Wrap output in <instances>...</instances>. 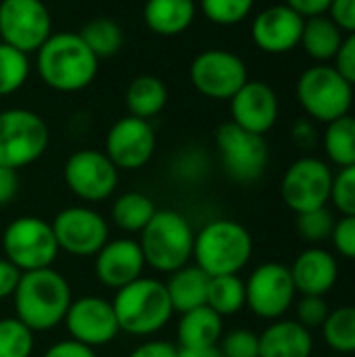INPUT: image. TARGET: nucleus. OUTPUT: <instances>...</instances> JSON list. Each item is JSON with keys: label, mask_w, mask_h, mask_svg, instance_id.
I'll use <instances>...</instances> for the list:
<instances>
[{"label": "nucleus", "mask_w": 355, "mask_h": 357, "mask_svg": "<svg viewBox=\"0 0 355 357\" xmlns=\"http://www.w3.org/2000/svg\"><path fill=\"white\" fill-rule=\"evenodd\" d=\"M33 351V331L19 318L0 320V357H29Z\"/></svg>", "instance_id": "35"}, {"label": "nucleus", "mask_w": 355, "mask_h": 357, "mask_svg": "<svg viewBox=\"0 0 355 357\" xmlns=\"http://www.w3.org/2000/svg\"><path fill=\"white\" fill-rule=\"evenodd\" d=\"M324 343L337 354H355V305L331 310L324 326L320 328Z\"/></svg>", "instance_id": "32"}, {"label": "nucleus", "mask_w": 355, "mask_h": 357, "mask_svg": "<svg viewBox=\"0 0 355 357\" xmlns=\"http://www.w3.org/2000/svg\"><path fill=\"white\" fill-rule=\"evenodd\" d=\"M218 347L224 357H259V335L247 328H236L222 335Z\"/></svg>", "instance_id": "38"}, {"label": "nucleus", "mask_w": 355, "mask_h": 357, "mask_svg": "<svg viewBox=\"0 0 355 357\" xmlns=\"http://www.w3.org/2000/svg\"><path fill=\"white\" fill-rule=\"evenodd\" d=\"M255 0H201L203 15L216 25H236L253 10Z\"/></svg>", "instance_id": "36"}, {"label": "nucleus", "mask_w": 355, "mask_h": 357, "mask_svg": "<svg viewBox=\"0 0 355 357\" xmlns=\"http://www.w3.org/2000/svg\"><path fill=\"white\" fill-rule=\"evenodd\" d=\"M207 307H211L222 318L239 314L243 307H247V293H245V280L239 274L228 276H213L209 278L207 289Z\"/></svg>", "instance_id": "30"}, {"label": "nucleus", "mask_w": 355, "mask_h": 357, "mask_svg": "<svg viewBox=\"0 0 355 357\" xmlns=\"http://www.w3.org/2000/svg\"><path fill=\"white\" fill-rule=\"evenodd\" d=\"M291 278L297 295L326 297L339 280L337 255L324 247L303 249L291 264Z\"/></svg>", "instance_id": "21"}, {"label": "nucleus", "mask_w": 355, "mask_h": 357, "mask_svg": "<svg viewBox=\"0 0 355 357\" xmlns=\"http://www.w3.org/2000/svg\"><path fill=\"white\" fill-rule=\"evenodd\" d=\"M144 255L140 245L130 238L107 241V245L94 255L96 280L107 289H123L126 284L138 280L144 270Z\"/></svg>", "instance_id": "20"}, {"label": "nucleus", "mask_w": 355, "mask_h": 357, "mask_svg": "<svg viewBox=\"0 0 355 357\" xmlns=\"http://www.w3.org/2000/svg\"><path fill=\"white\" fill-rule=\"evenodd\" d=\"M63 322L73 341L92 349L109 345L119 333L113 303L103 297H82L71 301Z\"/></svg>", "instance_id": "17"}, {"label": "nucleus", "mask_w": 355, "mask_h": 357, "mask_svg": "<svg viewBox=\"0 0 355 357\" xmlns=\"http://www.w3.org/2000/svg\"><path fill=\"white\" fill-rule=\"evenodd\" d=\"M190 82L207 98L230 100L249 82V71L239 54L224 48H209L195 56Z\"/></svg>", "instance_id": "13"}, {"label": "nucleus", "mask_w": 355, "mask_h": 357, "mask_svg": "<svg viewBox=\"0 0 355 357\" xmlns=\"http://www.w3.org/2000/svg\"><path fill=\"white\" fill-rule=\"evenodd\" d=\"M335 213L328 207H320L314 211L297 213V234L303 243L310 247H322L326 241H331L333 230H335Z\"/></svg>", "instance_id": "34"}, {"label": "nucleus", "mask_w": 355, "mask_h": 357, "mask_svg": "<svg viewBox=\"0 0 355 357\" xmlns=\"http://www.w3.org/2000/svg\"><path fill=\"white\" fill-rule=\"evenodd\" d=\"M335 69L355 88V33H345L335 56Z\"/></svg>", "instance_id": "41"}, {"label": "nucleus", "mask_w": 355, "mask_h": 357, "mask_svg": "<svg viewBox=\"0 0 355 357\" xmlns=\"http://www.w3.org/2000/svg\"><path fill=\"white\" fill-rule=\"evenodd\" d=\"M253 255L251 232L234 220H213L195 234L192 259L207 276L239 274Z\"/></svg>", "instance_id": "3"}, {"label": "nucleus", "mask_w": 355, "mask_h": 357, "mask_svg": "<svg viewBox=\"0 0 355 357\" xmlns=\"http://www.w3.org/2000/svg\"><path fill=\"white\" fill-rule=\"evenodd\" d=\"M291 136H293L295 144L301 146V149H312L318 142V132H316L310 117H303V119L295 121V126L291 130Z\"/></svg>", "instance_id": "46"}, {"label": "nucleus", "mask_w": 355, "mask_h": 357, "mask_svg": "<svg viewBox=\"0 0 355 357\" xmlns=\"http://www.w3.org/2000/svg\"><path fill=\"white\" fill-rule=\"evenodd\" d=\"M343 38L345 33L337 27V23L328 15H316L305 19L299 46L316 63H328L335 61Z\"/></svg>", "instance_id": "26"}, {"label": "nucleus", "mask_w": 355, "mask_h": 357, "mask_svg": "<svg viewBox=\"0 0 355 357\" xmlns=\"http://www.w3.org/2000/svg\"><path fill=\"white\" fill-rule=\"evenodd\" d=\"M180 356V349L167 341H149V343H142L138 345L130 357H178Z\"/></svg>", "instance_id": "45"}, {"label": "nucleus", "mask_w": 355, "mask_h": 357, "mask_svg": "<svg viewBox=\"0 0 355 357\" xmlns=\"http://www.w3.org/2000/svg\"><path fill=\"white\" fill-rule=\"evenodd\" d=\"M230 113L236 126L247 132L266 136L278 121L280 105L278 96L262 79H249L232 98H230Z\"/></svg>", "instance_id": "19"}, {"label": "nucleus", "mask_w": 355, "mask_h": 357, "mask_svg": "<svg viewBox=\"0 0 355 357\" xmlns=\"http://www.w3.org/2000/svg\"><path fill=\"white\" fill-rule=\"evenodd\" d=\"M305 19L287 4H274L255 15L251 38L255 46L268 54H287L301 42Z\"/></svg>", "instance_id": "18"}, {"label": "nucleus", "mask_w": 355, "mask_h": 357, "mask_svg": "<svg viewBox=\"0 0 355 357\" xmlns=\"http://www.w3.org/2000/svg\"><path fill=\"white\" fill-rule=\"evenodd\" d=\"M180 349V347H178ZM178 357H224L220 347H199V349H180Z\"/></svg>", "instance_id": "49"}, {"label": "nucleus", "mask_w": 355, "mask_h": 357, "mask_svg": "<svg viewBox=\"0 0 355 357\" xmlns=\"http://www.w3.org/2000/svg\"><path fill=\"white\" fill-rule=\"evenodd\" d=\"M247 307L262 320H280L295 305V284L285 264L268 261L257 266L245 280Z\"/></svg>", "instance_id": "11"}, {"label": "nucleus", "mask_w": 355, "mask_h": 357, "mask_svg": "<svg viewBox=\"0 0 355 357\" xmlns=\"http://www.w3.org/2000/svg\"><path fill=\"white\" fill-rule=\"evenodd\" d=\"M119 331L134 337H151L159 333L172 318L174 307L165 282L157 278H138L117 291L111 301Z\"/></svg>", "instance_id": "4"}, {"label": "nucleus", "mask_w": 355, "mask_h": 357, "mask_svg": "<svg viewBox=\"0 0 355 357\" xmlns=\"http://www.w3.org/2000/svg\"><path fill=\"white\" fill-rule=\"evenodd\" d=\"M333 178L335 174L324 159L301 157L287 167L280 182V197L293 213L328 207Z\"/></svg>", "instance_id": "10"}, {"label": "nucleus", "mask_w": 355, "mask_h": 357, "mask_svg": "<svg viewBox=\"0 0 355 357\" xmlns=\"http://www.w3.org/2000/svg\"><path fill=\"white\" fill-rule=\"evenodd\" d=\"M178 322V343L180 349H199V347H216L224 335V318L216 314L211 307L201 305L186 314H180Z\"/></svg>", "instance_id": "24"}, {"label": "nucleus", "mask_w": 355, "mask_h": 357, "mask_svg": "<svg viewBox=\"0 0 355 357\" xmlns=\"http://www.w3.org/2000/svg\"><path fill=\"white\" fill-rule=\"evenodd\" d=\"M77 33L88 44V48L96 54L98 61L117 54L123 46V29L119 27L117 21L109 17L90 19Z\"/></svg>", "instance_id": "31"}, {"label": "nucleus", "mask_w": 355, "mask_h": 357, "mask_svg": "<svg viewBox=\"0 0 355 357\" xmlns=\"http://www.w3.org/2000/svg\"><path fill=\"white\" fill-rule=\"evenodd\" d=\"M59 251L73 257H94L109 241V224L90 207H67L52 220Z\"/></svg>", "instance_id": "15"}, {"label": "nucleus", "mask_w": 355, "mask_h": 357, "mask_svg": "<svg viewBox=\"0 0 355 357\" xmlns=\"http://www.w3.org/2000/svg\"><path fill=\"white\" fill-rule=\"evenodd\" d=\"M157 138L151 121L128 115L117 119L105 140V155L117 169H140L155 155Z\"/></svg>", "instance_id": "16"}, {"label": "nucleus", "mask_w": 355, "mask_h": 357, "mask_svg": "<svg viewBox=\"0 0 355 357\" xmlns=\"http://www.w3.org/2000/svg\"><path fill=\"white\" fill-rule=\"evenodd\" d=\"M216 144L222 165L234 182L253 184L266 174L270 149L264 136L247 132L234 121H226L216 132Z\"/></svg>", "instance_id": "9"}, {"label": "nucleus", "mask_w": 355, "mask_h": 357, "mask_svg": "<svg viewBox=\"0 0 355 357\" xmlns=\"http://www.w3.org/2000/svg\"><path fill=\"white\" fill-rule=\"evenodd\" d=\"M19 190V176L17 169L0 165V207L8 205Z\"/></svg>", "instance_id": "47"}, {"label": "nucleus", "mask_w": 355, "mask_h": 357, "mask_svg": "<svg viewBox=\"0 0 355 357\" xmlns=\"http://www.w3.org/2000/svg\"><path fill=\"white\" fill-rule=\"evenodd\" d=\"M197 15L195 0H146L144 2V23L157 36H180L184 33Z\"/></svg>", "instance_id": "23"}, {"label": "nucleus", "mask_w": 355, "mask_h": 357, "mask_svg": "<svg viewBox=\"0 0 355 357\" xmlns=\"http://www.w3.org/2000/svg\"><path fill=\"white\" fill-rule=\"evenodd\" d=\"M326 15L343 33H355V0H333Z\"/></svg>", "instance_id": "42"}, {"label": "nucleus", "mask_w": 355, "mask_h": 357, "mask_svg": "<svg viewBox=\"0 0 355 357\" xmlns=\"http://www.w3.org/2000/svg\"><path fill=\"white\" fill-rule=\"evenodd\" d=\"M314 337L297 320H274L259 335V357H312Z\"/></svg>", "instance_id": "22"}, {"label": "nucleus", "mask_w": 355, "mask_h": 357, "mask_svg": "<svg viewBox=\"0 0 355 357\" xmlns=\"http://www.w3.org/2000/svg\"><path fill=\"white\" fill-rule=\"evenodd\" d=\"M322 149L331 163L347 167L355 163V115L347 113L331 123L322 134Z\"/></svg>", "instance_id": "28"}, {"label": "nucleus", "mask_w": 355, "mask_h": 357, "mask_svg": "<svg viewBox=\"0 0 355 357\" xmlns=\"http://www.w3.org/2000/svg\"><path fill=\"white\" fill-rule=\"evenodd\" d=\"M2 249L4 257L21 272L52 268L59 255L52 226L33 215L17 218L4 228Z\"/></svg>", "instance_id": "8"}, {"label": "nucleus", "mask_w": 355, "mask_h": 357, "mask_svg": "<svg viewBox=\"0 0 355 357\" xmlns=\"http://www.w3.org/2000/svg\"><path fill=\"white\" fill-rule=\"evenodd\" d=\"M209 278L199 266H184L176 272L169 274L165 289L169 295V303L174 312L186 314L195 307H201L207 303V289H209Z\"/></svg>", "instance_id": "25"}, {"label": "nucleus", "mask_w": 355, "mask_h": 357, "mask_svg": "<svg viewBox=\"0 0 355 357\" xmlns=\"http://www.w3.org/2000/svg\"><path fill=\"white\" fill-rule=\"evenodd\" d=\"M331 314V305L326 297H314V295H301V299L295 303V316L297 322L308 331H320Z\"/></svg>", "instance_id": "39"}, {"label": "nucleus", "mask_w": 355, "mask_h": 357, "mask_svg": "<svg viewBox=\"0 0 355 357\" xmlns=\"http://www.w3.org/2000/svg\"><path fill=\"white\" fill-rule=\"evenodd\" d=\"M13 299L15 318L33 333H46L59 326L73 301L69 282L52 268L23 272Z\"/></svg>", "instance_id": "1"}, {"label": "nucleus", "mask_w": 355, "mask_h": 357, "mask_svg": "<svg viewBox=\"0 0 355 357\" xmlns=\"http://www.w3.org/2000/svg\"><path fill=\"white\" fill-rule=\"evenodd\" d=\"M21 270L13 266L6 257H0V299L13 297L21 278Z\"/></svg>", "instance_id": "43"}, {"label": "nucleus", "mask_w": 355, "mask_h": 357, "mask_svg": "<svg viewBox=\"0 0 355 357\" xmlns=\"http://www.w3.org/2000/svg\"><path fill=\"white\" fill-rule=\"evenodd\" d=\"M295 92L305 115L320 123L347 115L354 105V86L328 63L308 67L299 75Z\"/></svg>", "instance_id": "6"}, {"label": "nucleus", "mask_w": 355, "mask_h": 357, "mask_svg": "<svg viewBox=\"0 0 355 357\" xmlns=\"http://www.w3.org/2000/svg\"><path fill=\"white\" fill-rule=\"evenodd\" d=\"M38 73L59 92L88 88L98 73V59L77 31H56L38 48Z\"/></svg>", "instance_id": "2"}, {"label": "nucleus", "mask_w": 355, "mask_h": 357, "mask_svg": "<svg viewBox=\"0 0 355 357\" xmlns=\"http://www.w3.org/2000/svg\"><path fill=\"white\" fill-rule=\"evenodd\" d=\"M126 105L130 115L149 121L165 109L167 86L157 75H138L126 90Z\"/></svg>", "instance_id": "27"}, {"label": "nucleus", "mask_w": 355, "mask_h": 357, "mask_svg": "<svg viewBox=\"0 0 355 357\" xmlns=\"http://www.w3.org/2000/svg\"><path fill=\"white\" fill-rule=\"evenodd\" d=\"M331 241H333L335 251L343 259L355 261V215H341L335 222Z\"/></svg>", "instance_id": "40"}, {"label": "nucleus", "mask_w": 355, "mask_h": 357, "mask_svg": "<svg viewBox=\"0 0 355 357\" xmlns=\"http://www.w3.org/2000/svg\"><path fill=\"white\" fill-rule=\"evenodd\" d=\"M29 77V59L25 52L0 42V96L17 92Z\"/></svg>", "instance_id": "33"}, {"label": "nucleus", "mask_w": 355, "mask_h": 357, "mask_svg": "<svg viewBox=\"0 0 355 357\" xmlns=\"http://www.w3.org/2000/svg\"><path fill=\"white\" fill-rule=\"evenodd\" d=\"M157 207L151 197L142 192H123L115 199L111 207V220L117 228L126 232H142V228L151 222Z\"/></svg>", "instance_id": "29"}, {"label": "nucleus", "mask_w": 355, "mask_h": 357, "mask_svg": "<svg viewBox=\"0 0 355 357\" xmlns=\"http://www.w3.org/2000/svg\"><path fill=\"white\" fill-rule=\"evenodd\" d=\"M138 245L146 266L157 272L172 274L190 261L195 232L182 213L163 209L155 211L151 222L142 228Z\"/></svg>", "instance_id": "5"}, {"label": "nucleus", "mask_w": 355, "mask_h": 357, "mask_svg": "<svg viewBox=\"0 0 355 357\" xmlns=\"http://www.w3.org/2000/svg\"><path fill=\"white\" fill-rule=\"evenodd\" d=\"M63 178L77 199L86 203H100L117 190L119 169L103 151L82 149L67 159Z\"/></svg>", "instance_id": "14"}, {"label": "nucleus", "mask_w": 355, "mask_h": 357, "mask_svg": "<svg viewBox=\"0 0 355 357\" xmlns=\"http://www.w3.org/2000/svg\"><path fill=\"white\" fill-rule=\"evenodd\" d=\"M331 2L333 0H285V4L291 6L293 10H297L303 19L316 17V15H326Z\"/></svg>", "instance_id": "48"}, {"label": "nucleus", "mask_w": 355, "mask_h": 357, "mask_svg": "<svg viewBox=\"0 0 355 357\" xmlns=\"http://www.w3.org/2000/svg\"><path fill=\"white\" fill-rule=\"evenodd\" d=\"M52 33V17L42 0L0 2V42L29 54Z\"/></svg>", "instance_id": "12"}, {"label": "nucleus", "mask_w": 355, "mask_h": 357, "mask_svg": "<svg viewBox=\"0 0 355 357\" xmlns=\"http://www.w3.org/2000/svg\"><path fill=\"white\" fill-rule=\"evenodd\" d=\"M42 357H96L94 349L88 345H82L77 341H59L52 347L46 349V354Z\"/></svg>", "instance_id": "44"}, {"label": "nucleus", "mask_w": 355, "mask_h": 357, "mask_svg": "<svg viewBox=\"0 0 355 357\" xmlns=\"http://www.w3.org/2000/svg\"><path fill=\"white\" fill-rule=\"evenodd\" d=\"M331 203L341 215H355V163L339 167L335 174Z\"/></svg>", "instance_id": "37"}, {"label": "nucleus", "mask_w": 355, "mask_h": 357, "mask_svg": "<svg viewBox=\"0 0 355 357\" xmlns=\"http://www.w3.org/2000/svg\"><path fill=\"white\" fill-rule=\"evenodd\" d=\"M46 121L29 109L0 111V165L21 169L38 161L48 149Z\"/></svg>", "instance_id": "7"}]
</instances>
